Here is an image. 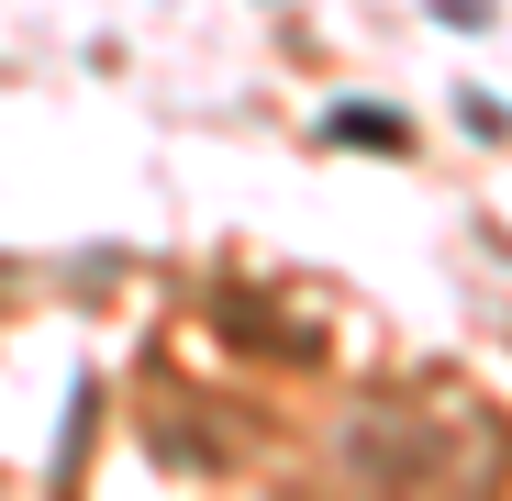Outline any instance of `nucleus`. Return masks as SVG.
I'll use <instances>...</instances> for the list:
<instances>
[{"label": "nucleus", "instance_id": "f257e3e1", "mask_svg": "<svg viewBox=\"0 0 512 501\" xmlns=\"http://www.w3.org/2000/svg\"><path fill=\"white\" fill-rule=\"evenodd\" d=\"M334 134L346 145H401V112H334Z\"/></svg>", "mask_w": 512, "mask_h": 501}]
</instances>
